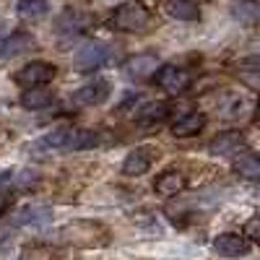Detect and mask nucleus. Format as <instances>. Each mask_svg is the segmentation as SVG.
Here are the masks:
<instances>
[{
    "mask_svg": "<svg viewBox=\"0 0 260 260\" xmlns=\"http://www.w3.org/2000/svg\"><path fill=\"white\" fill-rule=\"evenodd\" d=\"M242 148H245V136L240 133V130H224V133H219L208 143V154L211 156L234 159V156H240Z\"/></svg>",
    "mask_w": 260,
    "mask_h": 260,
    "instance_id": "obj_8",
    "label": "nucleus"
},
{
    "mask_svg": "<svg viewBox=\"0 0 260 260\" xmlns=\"http://www.w3.org/2000/svg\"><path fill=\"white\" fill-rule=\"evenodd\" d=\"M57 76V68L52 62H45V60H31L26 65H21L16 71L13 81L21 86V89H42V86H47L52 78Z\"/></svg>",
    "mask_w": 260,
    "mask_h": 260,
    "instance_id": "obj_3",
    "label": "nucleus"
},
{
    "mask_svg": "<svg viewBox=\"0 0 260 260\" xmlns=\"http://www.w3.org/2000/svg\"><path fill=\"white\" fill-rule=\"evenodd\" d=\"M237 71H240L237 76H240V78H242V81L250 86V89L255 91V89H257V83H260V78H257V73H260V62H257V57L252 55V57L242 60V62H240V68H237Z\"/></svg>",
    "mask_w": 260,
    "mask_h": 260,
    "instance_id": "obj_22",
    "label": "nucleus"
},
{
    "mask_svg": "<svg viewBox=\"0 0 260 260\" xmlns=\"http://www.w3.org/2000/svg\"><path fill=\"white\" fill-rule=\"evenodd\" d=\"M151 21V11L146 8V3L141 0H127V3L117 6L112 18H110V26L115 31H122V34H136V31H143Z\"/></svg>",
    "mask_w": 260,
    "mask_h": 260,
    "instance_id": "obj_1",
    "label": "nucleus"
},
{
    "mask_svg": "<svg viewBox=\"0 0 260 260\" xmlns=\"http://www.w3.org/2000/svg\"><path fill=\"white\" fill-rule=\"evenodd\" d=\"M232 16L240 21V24H255L257 3H255V0H234V3H232Z\"/></svg>",
    "mask_w": 260,
    "mask_h": 260,
    "instance_id": "obj_20",
    "label": "nucleus"
},
{
    "mask_svg": "<svg viewBox=\"0 0 260 260\" xmlns=\"http://www.w3.org/2000/svg\"><path fill=\"white\" fill-rule=\"evenodd\" d=\"M29 47H34V37L29 31H13L0 37V57H16L21 52H26Z\"/></svg>",
    "mask_w": 260,
    "mask_h": 260,
    "instance_id": "obj_13",
    "label": "nucleus"
},
{
    "mask_svg": "<svg viewBox=\"0 0 260 260\" xmlns=\"http://www.w3.org/2000/svg\"><path fill=\"white\" fill-rule=\"evenodd\" d=\"M213 250L219 252V255H224V257H242V255H247L250 242H247L245 234L224 232V234H219V237L213 240Z\"/></svg>",
    "mask_w": 260,
    "mask_h": 260,
    "instance_id": "obj_11",
    "label": "nucleus"
},
{
    "mask_svg": "<svg viewBox=\"0 0 260 260\" xmlns=\"http://www.w3.org/2000/svg\"><path fill=\"white\" fill-rule=\"evenodd\" d=\"M50 104H55V94L47 89H26L21 94V107L24 110H45Z\"/></svg>",
    "mask_w": 260,
    "mask_h": 260,
    "instance_id": "obj_17",
    "label": "nucleus"
},
{
    "mask_svg": "<svg viewBox=\"0 0 260 260\" xmlns=\"http://www.w3.org/2000/svg\"><path fill=\"white\" fill-rule=\"evenodd\" d=\"M8 203H11V198H8V195H3V192H0V213H3V211L8 208Z\"/></svg>",
    "mask_w": 260,
    "mask_h": 260,
    "instance_id": "obj_23",
    "label": "nucleus"
},
{
    "mask_svg": "<svg viewBox=\"0 0 260 260\" xmlns=\"http://www.w3.org/2000/svg\"><path fill=\"white\" fill-rule=\"evenodd\" d=\"M156 156H159V151L154 146H136L133 151H127V156L122 159V175L125 177H141V175H146Z\"/></svg>",
    "mask_w": 260,
    "mask_h": 260,
    "instance_id": "obj_4",
    "label": "nucleus"
},
{
    "mask_svg": "<svg viewBox=\"0 0 260 260\" xmlns=\"http://www.w3.org/2000/svg\"><path fill=\"white\" fill-rule=\"evenodd\" d=\"M156 76V86L161 91H167L169 96H177V94H182L187 86H190V76L182 71V68H177V65H159V71L154 73Z\"/></svg>",
    "mask_w": 260,
    "mask_h": 260,
    "instance_id": "obj_7",
    "label": "nucleus"
},
{
    "mask_svg": "<svg viewBox=\"0 0 260 260\" xmlns=\"http://www.w3.org/2000/svg\"><path fill=\"white\" fill-rule=\"evenodd\" d=\"M99 141H102V138H99L96 130L68 127V143H65V151H86V148H96Z\"/></svg>",
    "mask_w": 260,
    "mask_h": 260,
    "instance_id": "obj_16",
    "label": "nucleus"
},
{
    "mask_svg": "<svg viewBox=\"0 0 260 260\" xmlns=\"http://www.w3.org/2000/svg\"><path fill=\"white\" fill-rule=\"evenodd\" d=\"M234 169H237V175L245 177V180H257L260 177V161H257L255 154H242L234 161Z\"/></svg>",
    "mask_w": 260,
    "mask_h": 260,
    "instance_id": "obj_21",
    "label": "nucleus"
},
{
    "mask_svg": "<svg viewBox=\"0 0 260 260\" xmlns=\"http://www.w3.org/2000/svg\"><path fill=\"white\" fill-rule=\"evenodd\" d=\"M6 180H11V172H0V185H3Z\"/></svg>",
    "mask_w": 260,
    "mask_h": 260,
    "instance_id": "obj_24",
    "label": "nucleus"
},
{
    "mask_svg": "<svg viewBox=\"0 0 260 260\" xmlns=\"http://www.w3.org/2000/svg\"><path fill=\"white\" fill-rule=\"evenodd\" d=\"M206 127V115L203 112H187L177 122H172V136L175 138H192Z\"/></svg>",
    "mask_w": 260,
    "mask_h": 260,
    "instance_id": "obj_14",
    "label": "nucleus"
},
{
    "mask_svg": "<svg viewBox=\"0 0 260 260\" xmlns=\"http://www.w3.org/2000/svg\"><path fill=\"white\" fill-rule=\"evenodd\" d=\"M47 219H52V211L47 206H24L11 216V224L13 226H37Z\"/></svg>",
    "mask_w": 260,
    "mask_h": 260,
    "instance_id": "obj_15",
    "label": "nucleus"
},
{
    "mask_svg": "<svg viewBox=\"0 0 260 260\" xmlns=\"http://www.w3.org/2000/svg\"><path fill=\"white\" fill-rule=\"evenodd\" d=\"M169 112V107L164 102H146L141 110L136 112V120L138 122H161Z\"/></svg>",
    "mask_w": 260,
    "mask_h": 260,
    "instance_id": "obj_19",
    "label": "nucleus"
},
{
    "mask_svg": "<svg viewBox=\"0 0 260 260\" xmlns=\"http://www.w3.org/2000/svg\"><path fill=\"white\" fill-rule=\"evenodd\" d=\"M216 110H219V117L237 122V120H245V117L252 112V99H250L247 94L226 91V94L219 99V104H216Z\"/></svg>",
    "mask_w": 260,
    "mask_h": 260,
    "instance_id": "obj_6",
    "label": "nucleus"
},
{
    "mask_svg": "<svg viewBox=\"0 0 260 260\" xmlns=\"http://www.w3.org/2000/svg\"><path fill=\"white\" fill-rule=\"evenodd\" d=\"M159 11L167 18H175V21H198L201 18L198 0H159Z\"/></svg>",
    "mask_w": 260,
    "mask_h": 260,
    "instance_id": "obj_10",
    "label": "nucleus"
},
{
    "mask_svg": "<svg viewBox=\"0 0 260 260\" xmlns=\"http://www.w3.org/2000/svg\"><path fill=\"white\" fill-rule=\"evenodd\" d=\"M110 94H112L110 81L102 78V76H96V78H91L89 83H83L81 89L73 94V102L81 104V107H99V104H104L107 99H110Z\"/></svg>",
    "mask_w": 260,
    "mask_h": 260,
    "instance_id": "obj_5",
    "label": "nucleus"
},
{
    "mask_svg": "<svg viewBox=\"0 0 260 260\" xmlns=\"http://www.w3.org/2000/svg\"><path fill=\"white\" fill-rule=\"evenodd\" d=\"M112 60H115V50L107 45V42H86V45H81L73 55V65L83 73L102 71L104 65H110Z\"/></svg>",
    "mask_w": 260,
    "mask_h": 260,
    "instance_id": "obj_2",
    "label": "nucleus"
},
{
    "mask_svg": "<svg viewBox=\"0 0 260 260\" xmlns=\"http://www.w3.org/2000/svg\"><path fill=\"white\" fill-rule=\"evenodd\" d=\"M50 11L47 0H18V16L26 18V21H39L45 18Z\"/></svg>",
    "mask_w": 260,
    "mask_h": 260,
    "instance_id": "obj_18",
    "label": "nucleus"
},
{
    "mask_svg": "<svg viewBox=\"0 0 260 260\" xmlns=\"http://www.w3.org/2000/svg\"><path fill=\"white\" fill-rule=\"evenodd\" d=\"M159 71V57L151 55V52H143V55H133L122 62V73L127 78H136V81H143V78H151Z\"/></svg>",
    "mask_w": 260,
    "mask_h": 260,
    "instance_id": "obj_9",
    "label": "nucleus"
},
{
    "mask_svg": "<svg viewBox=\"0 0 260 260\" xmlns=\"http://www.w3.org/2000/svg\"><path fill=\"white\" fill-rule=\"evenodd\" d=\"M182 190H185V175L177 169H167L154 180V192L159 198H172V195H177Z\"/></svg>",
    "mask_w": 260,
    "mask_h": 260,
    "instance_id": "obj_12",
    "label": "nucleus"
}]
</instances>
